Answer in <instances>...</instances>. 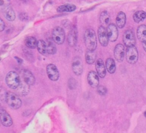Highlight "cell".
Segmentation results:
<instances>
[{"mask_svg":"<svg viewBox=\"0 0 146 133\" xmlns=\"http://www.w3.org/2000/svg\"><path fill=\"white\" fill-rule=\"evenodd\" d=\"M84 42L87 49L95 51L97 47V39L95 31L92 28L87 29L84 34Z\"/></svg>","mask_w":146,"mask_h":133,"instance_id":"1","label":"cell"},{"mask_svg":"<svg viewBox=\"0 0 146 133\" xmlns=\"http://www.w3.org/2000/svg\"><path fill=\"white\" fill-rule=\"evenodd\" d=\"M5 101L12 109H18L22 105V101L19 96L11 92H7L5 94Z\"/></svg>","mask_w":146,"mask_h":133,"instance_id":"2","label":"cell"},{"mask_svg":"<svg viewBox=\"0 0 146 133\" xmlns=\"http://www.w3.org/2000/svg\"><path fill=\"white\" fill-rule=\"evenodd\" d=\"M6 83L12 89H16L21 83L18 74L15 71H10L6 76Z\"/></svg>","mask_w":146,"mask_h":133,"instance_id":"3","label":"cell"},{"mask_svg":"<svg viewBox=\"0 0 146 133\" xmlns=\"http://www.w3.org/2000/svg\"><path fill=\"white\" fill-rule=\"evenodd\" d=\"M65 38V32L62 27L58 26L53 28L52 31V39L54 43L58 45H61L64 43Z\"/></svg>","mask_w":146,"mask_h":133,"instance_id":"4","label":"cell"},{"mask_svg":"<svg viewBox=\"0 0 146 133\" xmlns=\"http://www.w3.org/2000/svg\"><path fill=\"white\" fill-rule=\"evenodd\" d=\"M138 57V51L135 45L127 47L125 52V58L129 64H135L137 61Z\"/></svg>","mask_w":146,"mask_h":133,"instance_id":"5","label":"cell"},{"mask_svg":"<svg viewBox=\"0 0 146 133\" xmlns=\"http://www.w3.org/2000/svg\"><path fill=\"white\" fill-rule=\"evenodd\" d=\"M123 41L127 47L134 46L136 44V38L133 30L128 29L125 30L123 35Z\"/></svg>","mask_w":146,"mask_h":133,"instance_id":"6","label":"cell"},{"mask_svg":"<svg viewBox=\"0 0 146 133\" xmlns=\"http://www.w3.org/2000/svg\"><path fill=\"white\" fill-rule=\"evenodd\" d=\"M46 72L48 78L53 81H57L59 78V72L57 67L53 64H49L46 67Z\"/></svg>","mask_w":146,"mask_h":133,"instance_id":"7","label":"cell"},{"mask_svg":"<svg viewBox=\"0 0 146 133\" xmlns=\"http://www.w3.org/2000/svg\"><path fill=\"white\" fill-rule=\"evenodd\" d=\"M106 30L109 41L111 42L115 41L117 40L119 35L117 27L113 23H110L107 26Z\"/></svg>","mask_w":146,"mask_h":133,"instance_id":"8","label":"cell"},{"mask_svg":"<svg viewBox=\"0 0 146 133\" xmlns=\"http://www.w3.org/2000/svg\"><path fill=\"white\" fill-rule=\"evenodd\" d=\"M98 35L100 44L103 47H106L108 44L109 39L107 30L103 26H100L98 29Z\"/></svg>","mask_w":146,"mask_h":133,"instance_id":"9","label":"cell"},{"mask_svg":"<svg viewBox=\"0 0 146 133\" xmlns=\"http://www.w3.org/2000/svg\"><path fill=\"white\" fill-rule=\"evenodd\" d=\"M113 55L115 59L118 62H122L124 60L125 55L124 46L120 43L117 44L113 50Z\"/></svg>","mask_w":146,"mask_h":133,"instance_id":"10","label":"cell"},{"mask_svg":"<svg viewBox=\"0 0 146 133\" xmlns=\"http://www.w3.org/2000/svg\"><path fill=\"white\" fill-rule=\"evenodd\" d=\"M0 121L4 126L10 127L13 124V119L3 109H0Z\"/></svg>","mask_w":146,"mask_h":133,"instance_id":"11","label":"cell"},{"mask_svg":"<svg viewBox=\"0 0 146 133\" xmlns=\"http://www.w3.org/2000/svg\"><path fill=\"white\" fill-rule=\"evenodd\" d=\"M78 40V30L76 27L71 28L67 36V42L70 47H74L76 44Z\"/></svg>","mask_w":146,"mask_h":133,"instance_id":"12","label":"cell"},{"mask_svg":"<svg viewBox=\"0 0 146 133\" xmlns=\"http://www.w3.org/2000/svg\"><path fill=\"white\" fill-rule=\"evenodd\" d=\"M87 81L92 88H97L99 83V75L94 70H91L87 74Z\"/></svg>","mask_w":146,"mask_h":133,"instance_id":"13","label":"cell"},{"mask_svg":"<svg viewBox=\"0 0 146 133\" xmlns=\"http://www.w3.org/2000/svg\"><path fill=\"white\" fill-rule=\"evenodd\" d=\"M72 69L73 72L77 76H80L83 72V64L80 57H75L72 61Z\"/></svg>","mask_w":146,"mask_h":133,"instance_id":"14","label":"cell"},{"mask_svg":"<svg viewBox=\"0 0 146 133\" xmlns=\"http://www.w3.org/2000/svg\"><path fill=\"white\" fill-rule=\"evenodd\" d=\"M95 68L99 76L101 78H104L106 75V68L102 59H99L96 61Z\"/></svg>","mask_w":146,"mask_h":133,"instance_id":"15","label":"cell"},{"mask_svg":"<svg viewBox=\"0 0 146 133\" xmlns=\"http://www.w3.org/2000/svg\"><path fill=\"white\" fill-rule=\"evenodd\" d=\"M22 77L23 79V81L30 86L34 85L35 82V78L34 76L29 70L25 69L23 70Z\"/></svg>","mask_w":146,"mask_h":133,"instance_id":"16","label":"cell"},{"mask_svg":"<svg viewBox=\"0 0 146 133\" xmlns=\"http://www.w3.org/2000/svg\"><path fill=\"white\" fill-rule=\"evenodd\" d=\"M126 23V15L123 11H119L116 17V26L119 28H123Z\"/></svg>","mask_w":146,"mask_h":133,"instance_id":"17","label":"cell"},{"mask_svg":"<svg viewBox=\"0 0 146 133\" xmlns=\"http://www.w3.org/2000/svg\"><path fill=\"white\" fill-rule=\"evenodd\" d=\"M137 38L140 41L143 43L146 40V25L141 24L140 25L136 31Z\"/></svg>","mask_w":146,"mask_h":133,"instance_id":"18","label":"cell"},{"mask_svg":"<svg viewBox=\"0 0 146 133\" xmlns=\"http://www.w3.org/2000/svg\"><path fill=\"white\" fill-rule=\"evenodd\" d=\"M36 48H37L38 51L41 55L45 56L48 55V51H47V44L46 41L42 39L38 40Z\"/></svg>","mask_w":146,"mask_h":133,"instance_id":"19","label":"cell"},{"mask_svg":"<svg viewBox=\"0 0 146 133\" xmlns=\"http://www.w3.org/2000/svg\"><path fill=\"white\" fill-rule=\"evenodd\" d=\"M76 7L75 5L71 3H67L59 6L56 9V11L58 13L63 12H72L76 10Z\"/></svg>","mask_w":146,"mask_h":133,"instance_id":"20","label":"cell"},{"mask_svg":"<svg viewBox=\"0 0 146 133\" xmlns=\"http://www.w3.org/2000/svg\"><path fill=\"white\" fill-rule=\"evenodd\" d=\"M99 20L102 24V26H104V27L106 26H107L110 24V15L107 11H103L100 14L99 17Z\"/></svg>","mask_w":146,"mask_h":133,"instance_id":"21","label":"cell"},{"mask_svg":"<svg viewBox=\"0 0 146 133\" xmlns=\"http://www.w3.org/2000/svg\"><path fill=\"white\" fill-rule=\"evenodd\" d=\"M96 59V53L95 51L87 49L85 55V60L88 64H92Z\"/></svg>","mask_w":146,"mask_h":133,"instance_id":"22","label":"cell"},{"mask_svg":"<svg viewBox=\"0 0 146 133\" xmlns=\"http://www.w3.org/2000/svg\"><path fill=\"white\" fill-rule=\"evenodd\" d=\"M25 44L26 47L31 49H34L36 48L38 40L34 36H27L25 39Z\"/></svg>","mask_w":146,"mask_h":133,"instance_id":"23","label":"cell"},{"mask_svg":"<svg viewBox=\"0 0 146 133\" xmlns=\"http://www.w3.org/2000/svg\"><path fill=\"white\" fill-rule=\"evenodd\" d=\"M106 68L107 71L113 74L116 70V64L115 60L112 58H108L106 61Z\"/></svg>","mask_w":146,"mask_h":133,"instance_id":"24","label":"cell"},{"mask_svg":"<svg viewBox=\"0 0 146 133\" xmlns=\"http://www.w3.org/2000/svg\"><path fill=\"white\" fill-rule=\"evenodd\" d=\"M29 86L30 85L27 84L26 82H24V83H22L21 82L19 85L18 86V88L16 89L19 95L25 96L26 94H27V93H29V91L30 90Z\"/></svg>","mask_w":146,"mask_h":133,"instance_id":"25","label":"cell"},{"mask_svg":"<svg viewBox=\"0 0 146 133\" xmlns=\"http://www.w3.org/2000/svg\"><path fill=\"white\" fill-rule=\"evenodd\" d=\"M146 18V13L143 10L136 11L133 15V19L136 23H139L143 21Z\"/></svg>","mask_w":146,"mask_h":133,"instance_id":"26","label":"cell"},{"mask_svg":"<svg viewBox=\"0 0 146 133\" xmlns=\"http://www.w3.org/2000/svg\"><path fill=\"white\" fill-rule=\"evenodd\" d=\"M5 17L9 20V21H13L15 19V14L11 7V6L9 7L6 10L3 11Z\"/></svg>","mask_w":146,"mask_h":133,"instance_id":"27","label":"cell"},{"mask_svg":"<svg viewBox=\"0 0 146 133\" xmlns=\"http://www.w3.org/2000/svg\"><path fill=\"white\" fill-rule=\"evenodd\" d=\"M47 51L48 55H54L56 52V48L51 41H48L47 42Z\"/></svg>","mask_w":146,"mask_h":133,"instance_id":"28","label":"cell"},{"mask_svg":"<svg viewBox=\"0 0 146 133\" xmlns=\"http://www.w3.org/2000/svg\"><path fill=\"white\" fill-rule=\"evenodd\" d=\"M11 2L10 0H0V10L4 11L9 7L11 6Z\"/></svg>","mask_w":146,"mask_h":133,"instance_id":"29","label":"cell"},{"mask_svg":"<svg viewBox=\"0 0 146 133\" xmlns=\"http://www.w3.org/2000/svg\"><path fill=\"white\" fill-rule=\"evenodd\" d=\"M97 92L100 95H105L107 93V89L103 85H98L97 87Z\"/></svg>","mask_w":146,"mask_h":133,"instance_id":"30","label":"cell"},{"mask_svg":"<svg viewBox=\"0 0 146 133\" xmlns=\"http://www.w3.org/2000/svg\"><path fill=\"white\" fill-rule=\"evenodd\" d=\"M5 28V24L2 19L0 17V32L3 31Z\"/></svg>","mask_w":146,"mask_h":133,"instance_id":"31","label":"cell"},{"mask_svg":"<svg viewBox=\"0 0 146 133\" xmlns=\"http://www.w3.org/2000/svg\"><path fill=\"white\" fill-rule=\"evenodd\" d=\"M23 16H22V14H19V19L21 20H23V19L25 20L26 18H27V16H26V15H27V14L26 13H23Z\"/></svg>","mask_w":146,"mask_h":133,"instance_id":"32","label":"cell"},{"mask_svg":"<svg viewBox=\"0 0 146 133\" xmlns=\"http://www.w3.org/2000/svg\"><path fill=\"white\" fill-rule=\"evenodd\" d=\"M142 43H143V49H144V50L146 52V40H145V41H143Z\"/></svg>","mask_w":146,"mask_h":133,"instance_id":"33","label":"cell"},{"mask_svg":"<svg viewBox=\"0 0 146 133\" xmlns=\"http://www.w3.org/2000/svg\"><path fill=\"white\" fill-rule=\"evenodd\" d=\"M144 117L146 118V110L144 112Z\"/></svg>","mask_w":146,"mask_h":133,"instance_id":"34","label":"cell"},{"mask_svg":"<svg viewBox=\"0 0 146 133\" xmlns=\"http://www.w3.org/2000/svg\"><path fill=\"white\" fill-rule=\"evenodd\" d=\"M0 60H1V57H0Z\"/></svg>","mask_w":146,"mask_h":133,"instance_id":"35","label":"cell"}]
</instances>
